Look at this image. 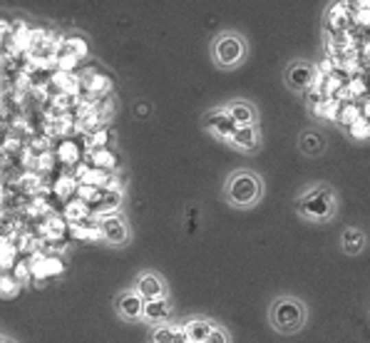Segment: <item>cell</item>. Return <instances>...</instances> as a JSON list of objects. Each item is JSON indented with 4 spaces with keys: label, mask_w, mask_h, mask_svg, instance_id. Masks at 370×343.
Listing matches in <instances>:
<instances>
[{
    "label": "cell",
    "mask_w": 370,
    "mask_h": 343,
    "mask_svg": "<svg viewBox=\"0 0 370 343\" xmlns=\"http://www.w3.org/2000/svg\"><path fill=\"white\" fill-rule=\"evenodd\" d=\"M299 209L305 214V217H311V219H328V217L333 214V209H336L333 192L328 187L311 189V192L299 201Z\"/></svg>",
    "instance_id": "1"
},
{
    "label": "cell",
    "mask_w": 370,
    "mask_h": 343,
    "mask_svg": "<svg viewBox=\"0 0 370 343\" xmlns=\"http://www.w3.org/2000/svg\"><path fill=\"white\" fill-rule=\"evenodd\" d=\"M271 318H273V324H276V329L279 331L293 333V331H299L301 324H303L305 311L296 298H281V301H276V306H273Z\"/></svg>",
    "instance_id": "2"
},
{
    "label": "cell",
    "mask_w": 370,
    "mask_h": 343,
    "mask_svg": "<svg viewBox=\"0 0 370 343\" xmlns=\"http://www.w3.org/2000/svg\"><path fill=\"white\" fill-rule=\"evenodd\" d=\"M261 195V181L253 175H246L241 172L234 179L229 181V201L236 204V207H248L253 201L259 199Z\"/></svg>",
    "instance_id": "3"
},
{
    "label": "cell",
    "mask_w": 370,
    "mask_h": 343,
    "mask_svg": "<svg viewBox=\"0 0 370 343\" xmlns=\"http://www.w3.org/2000/svg\"><path fill=\"white\" fill-rule=\"evenodd\" d=\"M214 58L224 67L239 65L241 58H244V43L236 35H221L214 45Z\"/></svg>",
    "instance_id": "4"
},
{
    "label": "cell",
    "mask_w": 370,
    "mask_h": 343,
    "mask_svg": "<svg viewBox=\"0 0 370 343\" xmlns=\"http://www.w3.org/2000/svg\"><path fill=\"white\" fill-rule=\"evenodd\" d=\"M207 127L211 132H214L219 140H229L231 142V137H234V132L239 130V124L231 120V115H229L227 110H216L211 112V115L207 117Z\"/></svg>",
    "instance_id": "5"
},
{
    "label": "cell",
    "mask_w": 370,
    "mask_h": 343,
    "mask_svg": "<svg viewBox=\"0 0 370 343\" xmlns=\"http://www.w3.org/2000/svg\"><path fill=\"white\" fill-rule=\"evenodd\" d=\"M135 291L144 298V301H157V298H164V284L162 278L157 274H139L135 281Z\"/></svg>",
    "instance_id": "6"
},
{
    "label": "cell",
    "mask_w": 370,
    "mask_h": 343,
    "mask_svg": "<svg viewBox=\"0 0 370 343\" xmlns=\"http://www.w3.org/2000/svg\"><path fill=\"white\" fill-rule=\"evenodd\" d=\"M144 301L137 291H127L117 298V313L124 318V321H137V318L144 316Z\"/></svg>",
    "instance_id": "7"
},
{
    "label": "cell",
    "mask_w": 370,
    "mask_h": 343,
    "mask_svg": "<svg viewBox=\"0 0 370 343\" xmlns=\"http://www.w3.org/2000/svg\"><path fill=\"white\" fill-rule=\"evenodd\" d=\"M97 227L102 239L110 241V244H124L127 241V227H124V221L119 217H102Z\"/></svg>",
    "instance_id": "8"
},
{
    "label": "cell",
    "mask_w": 370,
    "mask_h": 343,
    "mask_svg": "<svg viewBox=\"0 0 370 343\" xmlns=\"http://www.w3.org/2000/svg\"><path fill=\"white\" fill-rule=\"evenodd\" d=\"M313 75H316V67L305 65V63H296V65L288 70L286 80L293 90H308L313 82Z\"/></svg>",
    "instance_id": "9"
},
{
    "label": "cell",
    "mask_w": 370,
    "mask_h": 343,
    "mask_svg": "<svg viewBox=\"0 0 370 343\" xmlns=\"http://www.w3.org/2000/svg\"><path fill=\"white\" fill-rule=\"evenodd\" d=\"M231 144L236 149H244V152H253V149L259 147V132L253 124H246V127H239L231 137Z\"/></svg>",
    "instance_id": "10"
},
{
    "label": "cell",
    "mask_w": 370,
    "mask_h": 343,
    "mask_svg": "<svg viewBox=\"0 0 370 343\" xmlns=\"http://www.w3.org/2000/svg\"><path fill=\"white\" fill-rule=\"evenodd\" d=\"M169 313H172V306H169L167 298H157V301H147L144 304V316L150 324H162V321H167Z\"/></svg>",
    "instance_id": "11"
},
{
    "label": "cell",
    "mask_w": 370,
    "mask_h": 343,
    "mask_svg": "<svg viewBox=\"0 0 370 343\" xmlns=\"http://www.w3.org/2000/svg\"><path fill=\"white\" fill-rule=\"evenodd\" d=\"M182 326H184V331H187V338L192 343H204L209 333H211V329H214V324H209V321H204V318H192V321H187V324H182Z\"/></svg>",
    "instance_id": "12"
},
{
    "label": "cell",
    "mask_w": 370,
    "mask_h": 343,
    "mask_svg": "<svg viewBox=\"0 0 370 343\" xmlns=\"http://www.w3.org/2000/svg\"><path fill=\"white\" fill-rule=\"evenodd\" d=\"M227 112L231 115V120H234L239 127H246V124H253V107L248 102H231L227 107Z\"/></svg>",
    "instance_id": "13"
},
{
    "label": "cell",
    "mask_w": 370,
    "mask_h": 343,
    "mask_svg": "<svg viewBox=\"0 0 370 343\" xmlns=\"http://www.w3.org/2000/svg\"><path fill=\"white\" fill-rule=\"evenodd\" d=\"M360 107H358L356 102H345L340 104V112H338V122H343L345 127H351L356 120H360Z\"/></svg>",
    "instance_id": "14"
},
{
    "label": "cell",
    "mask_w": 370,
    "mask_h": 343,
    "mask_svg": "<svg viewBox=\"0 0 370 343\" xmlns=\"http://www.w3.org/2000/svg\"><path fill=\"white\" fill-rule=\"evenodd\" d=\"M179 326L176 324H167V326H157L152 331V343H174V336Z\"/></svg>",
    "instance_id": "15"
},
{
    "label": "cell",
    "mask_w": 370,
    "mask_h": 343,
    "mask_svg": "<svg viewBox=\"0 0 370 343\" xmlns=\"http://www.w3.org/2000/svg\"><path fill=\"white\" fill-rule=\"evenodd\" d=\"M365 244V236L363 232H358V229H348V232L343 234V246L348 249L351 254L360 252V246Z\"/></svg>",
    "instance_id": "16"
},
{
    "label": "cell",
    "mask_w": 370,
    "mask_h": 343,
    "mask_svg": "<svg viewBox=\"0 0 370 343\" xmlns=\"http://www.w3.org/2000/svg\"><path fill=\"white\" fill-rule=\"evenodd\" d=\"M60 269H62V266H60L58 259H40L30 272H33L35 276H47V274H58Z\"/></svg>",
    "instance_id": "17"
},
{
    "label": "cell",
    "mask_w": 370,
    "mask_h": 343,
    "mask_svg": "<svg viewBox=\"0 0 370 343\" xmlns=\"http://www.w3.org/2000/svg\"><path fill=\"white\" fill-rule=\"evenodd\" d=\"M18 278L8 276V274H0V298H10L18 294Z\"/></svg>",
    "instance_id": "18"
},
{
    "label": "cell",
    "mask_w": 370,
    "mask_h": 343,
    "mask_svg": "<svg viewBox=\"0 0 370 343\" xmlns=\"http://www.w3.org/2000/svg\"><path fill=\"white\" fill-rule=\"evenodd\" d=\"M348 132H351L353 140H368L370 137V122L365 120V117H360V120H356V122L348 127Z\"/></svg>",
    "instance_id": "19"
},
{
    "label": "cell",
    "mask_w": 370,
    "mask_h": 343,
    "mask_svg": "<svg viewBox=\"0 0 370 343\" xmlns=\"http://www.w3.org/2000/svg\"><path fill=\"white\" fill-rule=\"evenodd\" d=\"M301 144H303V149L305 152H311V155L321 152V147H323V142H321L319 135H303L301 137Z\"/></svg>",
    "instance_id": "20"
},
{
    "label": "cell",
    "mask_w": 370,
    "mask_h": 343,
    "mask_svg": "<svg viewBox=\"0 0 370 343\" xmlns=\"http://www.w3.org/2000/svg\"><path fill=\"white\" fill-rule=\"evenodd\" d=\"M204 343H229V336H227V333H224L221 329H216V326H214V329H211V333H209L207 341H204Z\"/></svg>",
    "instance_id": "21"
},
{
    "label": "cell",
    "mask_w": 370,
    "mask_h": 343,
    "mask_svg": "<svg viewBox=\"0 0 370 343\" xmlns=\"http://www.w3.org/2000/svg\"><path fill=\"white\" fill-rule=\"evenodd\" d=\"M82 214H87V207H84V204H70V209H67V217H70V219H78V217H82Z\"/></svg>",
    "instance_id": "22"
},
{
    "label": "cell",
    "mask_w": 370,
    "mask_h": 343,
    "mask_svg": "<svg viewBox=\"0 0 370 343\" xmlns=\"http://www.w3.org/2000/svg\"><path fill=\"white\" fill-rule=\"evenodd\" d=\"M95 162H97V164H115V157L102 149V152H97V155H95Z\"/></svg>",
    "instance_id": "23"
},
{
    "label": "cell",
    "mask_w": 370,
    "mask_h": 343,
    "mask_svg": "<svg viewBox=\"0 0 370 343\" xmlns=\"http://www.w3.org/2000/svg\"><path fill=\"white\" fill-rule=\"evenodd\" d=\"M72 147H75V144H65V149H62V159H70V162H72V159L78 157V155H75V149H72Z\"/></svg>",
    "instance_id": "24"
},
{
    "label": "cell",
    "mask_w": 370,
    "mask_h": 343,
    "mask_svg": "<svg viewBox=\"0 0 370 343\" xmlns=\"http://www.w3.org/2000/svg\"><path fill=\"white\" fill-rule=\"evenodd\" d=\"M0 343H15L13 338H5V336H0Z\"/></svg>",
    "instance_id": "25"
},
{
    "label": "cell",
    "mask_w": 370,
    "mask_h": 343,
    "mask_svg": "<svg viewBox=\"0 0 370 343\" xmlns=\"http://www.w3.org/2000/svg\"><path fill=\"white\" fill-rule=\"evenodd\" d=\"M368 122H370V120H368Z\"/></svg>",
    "instance_id": "26"
}]
</instances>
